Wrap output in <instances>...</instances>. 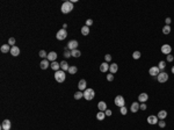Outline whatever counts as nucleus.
<instances>
[{
	"mask_svg": "<svg viewBox=\"0 0 174 130\" xmlns=\"http://www.w3.org/2000/svg\"><path fill=\"white\" fill-rule=\"evenodd\" d=\"M60 11L63 14H67V13L72 12L73 11V4H72V1H65L63 2V5L60 7Z\"/></svg>",
	"mask_w": 174,
	"mask_h": 130,
	"instance_id": "nucleus-1",
	"label": "nucleus"
},
{
	"mask_svg": "<svg viewBox=\"0 0 174 130\" xmlns=\"http://www.w3.org/2000/svg\"><path fill=\"white\" fill-rule=\"evenodd\" d=\"M55 79L57 83H64L65 79H66V74H65V71L63 70H58L55 73Z\"/></svg>",
	"mask_w": 174,
	"mask_h": 130,
	"instance_id": "nucleus-2",
	"label": "nucleus"
},
{
	"mask_svg": "<svg viewBox=\"0 0 174 130\" xmlns=\"http://www.w3.org/2000/svg\"><path fill=\"white\" fill-rule=\"evenodd\" d=\"M94 96H95V92H94L93 88H86L84 91V98H85L87 101L93 100Z\"/></svg>",
	"mask_w": 174,
	"mask_h": 130,
	"instance_id": "nucleus-3",
	"label": "nucleus"
},
{
	"mask_svg": "<svg viewBox=\"0 0 174 130\" xmlns=\"http://www.w3.org/2000/svg\"><path fill=\"white\" fill-rule=\"evenodd\" d=\"M157 80H158L159 83L165 84L168 80V74L166 73V72H160V73L157 76Z\"/></svg>",
	"mask_w": 174,
	"mask_h": 130,
	"instance_id": "nucleus-4",
	"label": "nucleus"
},
{
	"mask_svg": "<svg viewBox=\"0 0 174 130\" xmlns=\"http://www.w3.org/2000/svg\"><path fill=\"white\" fill-rule=\"evenodd\" d=\"M114 103H115L117 107H124V105H125V101H124V98L122 96V95H117L115 98V100H114Z\"/></svg>",
	"mask_w": 174,
	"mask_h": 130,
	"instance_id": "nucleus-5",
	"label": "nucleus"
},
{
	"mask_svg": "<svg viewBox=\"0 0 174 130\" xmlns=\"http://www.w3.org/2000/svg\"><path fill=\"white\" fill-rule=\"evenodd\" d=\"M56 37H57V40H59V41H63V40H65V38L67 37V31H66V29L58 30Z\"/></svg>",
	"mask_w": 174,
	"mask_h": 130,
	"instance_id": "nucleus-6",
	"label": "nucleus"
},
{
	"mask_svg": "<svg viewBox=\"0 0 174 130\" xmlns=\"http://www.w3.org/2000/svg\"><path fill=\"white\" fill-rule=\"evenodd\" d=\"M146 121H147L149 124H157L159 122V118H158V116H156V115H150V116H147Z\"/></svg>",
	"mask_w": 174,
	"mask_h": 130,
	"instance_id": "nucleus-7",
	"label": "nucleus"
},
{
	"mask_svg": "<svg viewBox=\"0 0 174 130\" xmlns=\"http://www.w3.org/2000/svg\"><path fill=\"white\" fill-rule=\"evenodd\" d=\"M171 51H172V47L169 44H164L161 45V52L164 55H171Z\"/></svg>",
	"mask_w": 174,
	"mask_h": 130,
	"instance_id": "nucleus-8",
	"label": "nucleus"
},
{
	"mask_svg": "<svg viewBox=\"0 0 174 130\" xmlns=\"http://www.w3.org/2000/svg\"><path fill=\"white\" fill-rule=\"evenodd\" d=\"M149 73H150L152 77H156V76H158V74L160 73V70H159L158 66H152V67H150V70H149Z\"/></svg>",
	"mask_w": 174,
	"mask_h": 130,
	"instance_id": "nucleus-9",
	"label": "nucleus"
},
{
	"mask_svg": "<svg viewBox=\"0 0 174 130\" xmlns=\"http://www.w3.org/2000/svg\"><path fill=\"white\" fill-rule=\"evenodd\" d=\"M147 100H149L147 93H140V94L138 95V102H140V103H146Z\"/></svg>",
	"mask_w": 174,
	"mask_h": 130,
	"instance_id": "nucleus-10",
	"label": "nucleus"
},
{
	"mask_svg": "<svg viewBox=\"0 0 174 130\" xmlns=\"http://www.w3.org/2000/svg\"><path fill=\"white\" fill-rule=\"evenodd\" d=\"M78 47V41H75V40H72V41H70L67 43V49H69L70 51H72V50H75Z\"/></svg>",
	"mask_w": 174,
	"mask_h": 130,
	"instance_id": "nucleus-11",
	"label": "nucleus"
},
{
	"mask_svg": "<svg viewBox=\"0 0 174 130\" xmlns=\"http://www.w3.org/2000/svg\"><path fill=\"white\" fill-rule=\"evenodd\" d=\"M12 127V123L9 120H4L2 123H1V129L2 130H9Z\"/></svg>",
	"mask_w": 174,
	"mask_h": 130,
	"instance_id": "nucleus-12",
	"label": "nucleus"
},
{
	"mask_svg": "<svg viewBox=\"0 0 174 130\" xmlns=\"http://www.w3.org/2000/svg\"><path fill=\"white\" fill-rule=\"evenodd\" d=\"M139 106H140V103L139 102H132L131 103V106H130V110L131 113H137L139 110Z\"/></svg>",
	"mask_w": 174,
	"mask_h": 130,
	"instance_id": "nucleus-13",
	"label": "nucleus"
},
{
	"mask_svg": "<svg viewBox=\"0 0 174 130\" xmlns=\"http://www.w3.org/2000/svg\"><path fill=\"white\" fill-rule=\"evenodd\" d=\"M86 86H87V83L85 79H81L80 81H79V84H78V88H79V91H85L86 89Z\"/></svg>",
	"mask_w": 174,
	"mask_h": 130,
	"instance_id": "nucleus-14",
	"label": "nucleus"
},
{
	"mask_svg": "<svg viewBox=\"0 0 174 130\" xmlns=\"http://www.w3.org/2000/svg\"><path fill=\"white\" fill-rule=\"evenodd\" d=\"M11 55H12V56H14V57H17V56L20 55V49H19V47H16V45L12 47V49H11Z\"/></svg>",
	"mask_w": 174,
	"mask_h": 130,
	"instance_id": "nucleus-15",
	"label": "nucleus"
},
{
	"mask_svg": "<svg viewBox=\"0 0 174 130\" xmlns=\"http://www.w3.org/2000/svg\"><path fill=\"white\" fill-rule=\"evenodd\" d=\"M98 108L100 112H106V109H108V108H107V103H106L104 101H100V102H99Z\"/></svg>",
	"mask_w": 174,
	"mask_h": 130,
	"instance_id": "nucleus-16",
	"label": "nucleus"
},
{
	"mask_svg": "<svg viewBox=\"0 0 174 130\" xmlns=\"http://www.w3.org/2000/svg\"><path fill=\"white\" fill-rule=\"evenodd\" d=\"M11 49H12V47L9 45V44H2V45H1V48H0L1 52H4V53L11 52Z\"/></svg>",
	"mask_w": 174,
	"mask_h": 130,
	"instance_id": "nucleus-17",
	"label": "nucleus"
},
{
	"mask_svg": "<svg viewBox=\"0 0 174 130\" xmlns=\"http://www.w3.org/2000/svg\"><path fill=\"white\" fill-rule=\"evenodd\" d=\"M109 66L110 65L107 63V62H103L102 64H100V71L101 72H107L109 70Z\"/></svg>",
	"mask_w": 174,
	"mask_h": 130,
	"instance_id": "nucleus-18",
	"label": "nucleus"
},
{
	"mask_svg": "<svg viewBox=\"0 0 174 130\" xmlns=\"http://www.w3.org/2000/svg\"><path fill=\"white\" fill-rule=\"evenodd\" d=\"M56 59H57V53L55 51H51V52L48 53V60H51L52 63V62H56Z\"/></svg>",
	"mask_w": 174,
	"mask_h": 130,
	"instance_id": "nucleus-19",
	"label": "nucleus"
},
{
	"mask_svg": "<svg viewBox=\"0 0 174 130\" xmlns=\"http://www.w3.org/2000/svg\"><path fill=\"white\" fill-rule=\"evenodd\" d=\"M40 66H41V69H42V70H46V69L50 66V64H49V60H48V59H43V60L41 62Z\"/></svg>",
	"mask_w": 174,
	"mask_h": 130,
	"instance_id": "nucleus-20",
	"label": "nucleus"
},
{
	"mask_svg": "<svg viewBox=\"0 0 174 130\" xmlns=\"http://www.w3.org/2000/svg\"><path fill=\"white\" fill-rule=\"evenodd\" d=\"M117 70H118V65L116 64V63H113V64H110V66H109V71H110V73L115 74L116 72H117Z\"/></svg>",
	"mask_w": 174,
	"mask_h": 130,
	"instance_id": "nucleus-21",
	"label": "nucleus"
},
{
	"mask_svg": "<svg viewBox=\"0 0 174 130\" xmlns=\"http://www.w3.org/2000/svg\"><path fill=\"white\" fill-rule=\"evenodd\" d=\"M157 116H158L159 120H165V118L167 117V112L162 109V110H160V112H158V115H157Z\"/></svg>",
	"mask_w": 174,
	"mask_h": 130,
	"instance_id": "nucleus-22",
	"label": "nucleus"
},
{
	"mask_svg": "<svg viewBox=\"0 0 174 130\" xmlns=\"http://www.w3.org/2000/svg\"><path fill=\"white\" fill-rule=\"evenodd\" d=\"M60 69H62L63 71H69L70 66H69V64H67L66 60H62V62H60Z\"/></svg>",
	"mask_w": 174,
	"mask_h": 130,
	"instance_id": "nucleus-23",
	"label": "nucleus"
},
{
	"mask_svg": "<svg viewBox=\"0 0 174 130\" xmlns=\"http://www.w3.org/2000/svg\"><path fill=\"white\" fill-rule=\"evenodd\" d=\"M52 70H55V71H58L59 69H60V63H58V62H52L51 64H50Z\"/></svg>",
	"mask_w": 174,
	"mask_h": 130,
	"instance_id": "nucleus-24",
	"label": "nucleus"
},
{
	"mask_svg": "<svg viewBox=\"0 0 174 130\" xmlns=\"http://www.w3.org/2000/svg\"><path fill=\"white\" fill-rule=\"evenodd\" d=\"M81 34L84 36H87L89 34V27H87L86 24L84 26V27H81Z\"/></svg>",
	"mask_w": 174,
	"mask_h": 130,
	"instance_id": "nucleus-25",
	"label": "nucleus"
},
{
	"mask_svg": "<svg viewBox=\"0 0 174 130\" xmlns=\"http://www.w3.org/2000/svg\"><path fill=\"white\" fill-rule=\"evenodd\" d=\"M71 55H72V57L78 58V57H80L81 56V52L78 50V49H75V50H72V51H71Z\"/></svg>",
	"mask_w": 174,
	"mask_h": 130,
	"instance_id": "nucleus-26",
	"label": "nucleus"
},
{
	"mask_svg": "<svg viewBox=\"0 0 174 130\" xmlns=\"http://www.w3.org/2000/svg\"><path fill=\"white\" fill-rule=\"evenodd\" d=\"M104 117H106V114H104V112H99L98 114H96V118H98L99 121H102Z\"/></svg>",
	"mask_w": 174,
	"mask_h": 130,
	"instance_id": "nucleus-27",
	"label": "nucleus"
},
{
	"mask_svg": "<svg viewBox=\"0 0 174 130\" xmlns=\"http://www.w3.org/2000/svg\"><path fill=\"white\" fill-rule=\"evenodd\" d=\"M162 33H164L165 35H168V34L171 33V27H169V26H167V24H166V26H164V28H162Z\"/></svg>",
	"mask_w": 174,
	"mask_h": 130,
	"instance_id": "nucleus-28",
	"label": "nucleus"
},
{
	"mask_svg": "<svg viewBox=\"0 0 174 130\" xmlns=\"http://www.w3.org/2000/svg\"><path fill=\"white\" fill-rule=\"evenodd\" d=\"M81 98H84V93H82L81 91L77 92V93L74 94V99H75V100H80Z\"/></svg>",
	"mask_w": 174,
	"mask_h": 130,
	"instance_id": "nucleus-29",
	"label": "nucleus"
},
{
	"mask_svg": "<svg viewBox=\"0 0 174 130\" xmlns=\"http://www.w3.org/2000/svg\"><path fill=\"white\" fill-rule=\"evenodd\" d=\"M158 67H159V70H160V71L165 70V67H166V63H165L164 60H160V62H159V64H158Z\"/></svg>",
	"mask_w": 174,
	"mask_h": 130,
	"instance_id": "nucleus-30",
	"label": "nucleus"
},
{
	"mask_svg": "<svg viewBox=\"0 0 174 130\" xmlns=\"http://www.w3.org/2000/svg\"><path fill=\"white\" fill-rule=\"evenodd\" d=\"M77 71H78V67H77V66H70L69 72L71 73V74H74V73H77Z\"/></svg>",
	"mask_w": 174,
	"mask_h": 130,
	"instance_id": "nucleus-31",
	"label": "nucleus"
},
{
	"mask_svg": "<svg viewBox=\"0 0 174 130\" xmlns=\"http://www.w3.org/2000/svg\"><path fill=\"white\" fill-rule=\"evenodd\" d=\"M140 56H142V55H140L139 51H135V52L132 53V58L133 59H139L140 58Z\"/></svg>",
	"mask_w": 174,
	"mask_h": 130,
	"instance_id": "nucleus-32",
	"label": "nucleus"
},
{
	"mask_svg": "<svg viewBox=\"0 0 174 130\" xmlns=\"http://www.w3.org/2000/svg\"><path fill=\"white\" fill-rule=\"evenodd\" d=\"M120 112H121L122 115H127V113H128L127 107H125V106H124V107H121V108H120Z\"/></svg>",
	"mask_w": 174,
	"mask_h": 130,
	"instance_id": "nucleus-33",
	"label": "nucleus"
},
{
	"mask_svg": "<svg viewBox=\"0 0 174 130\" xmlns=\"http://www.w3.org/2000/svg\"><path fill=\"white\" fill-rule=\"evenodd\" d=\"M40 57H42V58H48V53L44 51V50H41L40 51Z\"/></svg>",
	"mask_w": 174,
	"mask_h": 130,
	"instance_id": "nucleus-34",
	"label": "nucleus"
},
{
	"mask_svg": "<svg viewBox=\"0 0 174 130\" xmlns=\"http://www.w3.org/2000/svg\"><path fill=\"white\" fill-rule=\"evenodd\" d=\"M8 44H9L11 47H14V45H15V38H14V37H11V38L8 40Z\"/></svg>",
	"mask_w": 174,
	"mask_h": 130,
	"instance_id": "nucleus-35",
	"label": "nucleus"
},
{
	"mask_svg": "<svg viewBox=\"0 0 174 130\" xmlns=\"http://www.w3.org/2000/svg\"><path fill=\"white\" fill-rule=\"evenodd\" d=\"M158 125H159L160 128H165V127H166V122H165V120H160V121L158 122Z\"/></svg>",
	"mask_w": 174,
	"mask_h": 130,
	"instance_id": "nucleus-36",
	"label": "nucleus"
},
{
	"mask_svg": "<svg viewBox=\"0 0 174 130\" xmlns=\"http://www.w3.org/2000/svg\"><path fill=\"white\" fill-rule=\"evenodd\" d=\"M64 57H66V58H69V57H72V55H71V51H70L69 49H66V50H65V52H64Z\"/></svg>",
	"mask_w": 174,
	"mask_h": 130,
	"instance_id": "nucleus-37",
	"label": "nucleus"
},
{
	"mask_svg": "<svg viewBox=\"0 0 174 130\" xmlns=\"http://www.w3.org/2000/svg\"><path fill=\"white\" fill-rule=\"evenodd\" d=\"M107 80H108V81H113V80H114V74H113V73L107 74Z\"/></svg>",
	"mask_w": 174,
	"mask_h": 130,
	"instance_id": "nucleus-38",
	"label": "nucleus"
},
{
	"mask_svg": "<svg viewBox=\"0 0 174 130\" xmlns=\"http://www.w3.org/2000/svg\"><path fill=\"white\" fill-rule=\"evenodd\" d=\"M104 60H106V62H107V63H109L110 60H111V56H110L109 53H108V55H106V56H104Z\"/></svg>",
	"mask_w": 174,
	"mask_h": 130,
	"instance_id": "nucleus-39",
	"label": "nucleus"
},
{
	"mask_svg": "<svg viewBox=\"0 0 174 130\" xmlns=\"http://www.w3.org/2000/svg\"><path fill=\"white\" fill-rule=\"evenodd\" d=\"M146 108H147L146 103H140V106H139V109H140V110H146Z\"/></svg>",
	"mask_w": 174,
	"mask_h": 130,
	"instance_id": "nucleus-40",
	"label": "nucleus"
},
{
	"mask_svg": "<svg viewBox=\"0 0 174 130\" xmlns=\"http://www.w3.org/2000/svg\"><path fill=\"white\" fill-rule=\"evenodd\" d=\"M93 24V20L92 19H88V20H86V26L87 27H91Z\"/></svg>",
	"mask_w": 174,
	"mask_h": 130,
	"instance_id": "nucleus-41",
	"label": "nucleus"
},
{
	"mask_svg": "<svg viewBox=\"0 0 174 130\" xmlns=\"http://www.w3.org/2000/svg\"><path fill=\"white\" fill-rule=\"evenodd\" d=\"M166 59H167V62H173L174 56H173V55H167V57H166Z\"/></svg>",
	"mask_w": 174,
	"mask_h": 130,
	"instance_id": "nucleus-42",
	"label": "nucleus"
},
{
	"mask_svg": "<svg viewBox=\"0 0 174 130\" xmlns=\"http://www.w3.org/2000/svg\"><path fill=\"white\" fill-rule=\"evenodd\" d=\"M104 114H106V116H111V114H113V112H111L110 109H106V112H104Z\"/></svg>",
	"mask_w": 174,
	"mask_h": 130,
	"instance_id": "nucleus-43",
	"label": "nucleus"
},
{
	"mask_svg": "<svg viewBox=\"0 0 174 130\" xmlns=\"http://www.w3.org/2000/svg\"><path fill=\"white\" fill-rule=\"evenodd\" d=\"M165 22H166V24H167V26H169V23L172 22V20H171V18H166V20H165Z\"/></svg>",
	"mask_w": 174,
	"mask_h": 130,
	"instance_id": "nucleus-44",
	"label": "nucleus"
},
{
	"mask_svg": "<svg viewBox=\"0 0 174 130\" xmlns=\"http://www.w3.org/2000/svg\"><path fill=\"white\" fill-rule=\"evenodd\" d=\"M66 27H67V24H66V23H64V24H63V29H65Z\"/></svg>",
	"mask_w": 174,
	"mask_h": 130,
	"instance_id": "nucleus-45",
	"label": "nucleus"
},
{
	"mask_svg": "<svg viewBox=\"0 0 174 130\" xmlns=\"http://www.w3.org/2000/svg\"><path fill=\"white\" fill-rule=\"evenodd\" d=\"M171 71H172V73H173V74H174V66H173V67H172V69H171Z\"/></svg>",
	"mask_w": 174,
	"mask_h": 130,
	"instance_id": "nucleus-46",
	"label": "nucleus"
}]
</instances>
